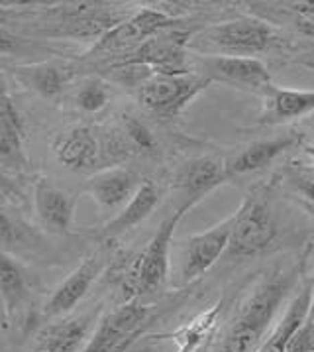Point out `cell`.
<instances>
[{
	"label": "cell",
	"mask_w": 314,
	"mask_h": 352,
	"mask_svg": "<svg viewBox=\"0 0 314 352\" xmlns=\"http://www.w3.org/2000/svg\"><path fill=\"white\" fill-rule=\"evenodd\" d=\"M79 197L61 189L47 177H38L34 185V209L49 234H71Z\"/></svg>",
	"instance_id": "8fae6325"
},
{
	"label": "cell",
	"mask_w": 314,
	"mask_h": 352,
	"mask_svg": "<svg viewBox=\"0 0 314 352\" xmlns=\"http://www.w3.org/2000/svg\"><path fill=\"white\" fill-rule=\"evenodd\" d=\"M285 179L289 187L302 197V203L314 207V177L291 168L285 171Z\"/></svg>",
	"instance_id": "d4e9b609"
},
{
	"label": "cell",
	"mask_w": 314,
	"mask_h": 352,
	"mask_svg": "<svg viewBox=\"0 0 314 352\" xmlns=\"http://www.w3.org/2000/svg\"><path fill=\"white\" fill-rule=\"evenodd\" d=\"M277 236L273 212L261 191H250L232 214V234L226 256L250 258L265 252Z\"/></svg>",
	"instance_id": "8992f818"
},
{
	"label": "cell",
	"mask_w": 314,
	"mask_h": 352,
	"mask_svg": "<svg viewBox=\"0 0 314 352\" xmlns=\"http://www.w3.org/2000/svg\"><path fill=\"white\" fill-rule=\"evenodd\" d=\"M193 71L213 83H226L243 91L263 95L271 87V73L267 65L257 57L232 56H195Z\"/></svg>",
	"instance_id": "ba28073f"
},
{
	"label": "cell",
	"mask_w": 314,
	"mask_h": 352,
	"mask_svg": "<svg viewBox=\"0 0 314 352\" xmlns=\"http://www.w3.org/2000/svg\"><path fill=\"white\" fill-rule=\"evenodd\" d=\"M311 297H313V285H304L299 294L291 299L285 315L275 323L273 333L257 352H287L297 331L306 323L309 309H311Z\"/></svg>",
	"instance_id": "ffe728a7"
},
{
	"label": "cell",
	"mask_w": 314,
	"mask_h": 352,
	"mask_svg": "<svg viewBox=\"0 0 314 352\" xmlns=\"http://www.w3.org/2000/svg\"><path fill=\"white\" fill-rule=\"evenodd\" d=\"M120 132L126 138L132 152H142V154H149L156 150V138L149 132V128L143 122H140L136 116L132 114H124L122 116V124H120Z\"/></svg>",
	"instance_id": "cb8c5ba5"
},
{
	"label": "cell",
	"mask_w": 314,
	"mask_h": 352,
	"mask_svg": "<svg viewBox=\"0 0 314 352\" xmlns=\"http://www.w3.org/2000/svg\"><path fill=\"white\" fill-rule=\"evenodd\" d=\"M191 40L193 34L179 26L161 30L156 36H152L145 43H142L136 52L128 56L116 57L104 61L108 67H124V65H136L145 67L154 73H191L193 65L189 61L191 52Z\"/></svg>",
	"instance_id": "277c9868"
},
{
	"label": "cell",
	"mask_w": 314,
	"mask_h": 352,
	"mask_svg": "<svg viewBox=\"0 0 314 352\" xmlns=\"http://www.w3.org/2000/svg\"><path fill=\"white\" fill-rule=\"evenodd\" d=\"M102 268H104L102 254L93 252L90 256H86L85 260L69 274V278L47 299V303L43 307V315L45 317H61V315H67L69 311L75 309L83 301V297L88 294L93 283L97 282Z\"/></svg>",
	"instance_id": "7c38bea8"
},
{
	"label": "cell",
	"mask_w": 314,
	"mask_h": 352,
	"mask_svg": "<svg viewBox=\"0 0 314 352\" xmlns=\"http://www.w3.org/2000/svg\"><path fill=\"white\" fill-rule=\"evenodd\" d=\"M12 75L18 83L38 93L43 99H56L63 93L65 85L75 77V67L69 63L42 61V63L18 65L12 69Z\"/></svg>",
	"instance_id": "e0dca14e"
},
{
	"label": "cell",
	"mask_w": 314,
	"mask_h": 352,
	"mask_svg": "<svg viewBox=\"0 0 314 352\" xmlns=\"http://www.w3.org/2000/svg\"><path fill=\"white\" fill-rule=\"evenodd\" d=\"M306 122H309V126L314 128V114H311V116L306 118Z\"/></svg>",
	"instance_id": "4dcf8cb0"
},
{
	"label": "cell",
	"mask_w": 314,
	"mask_h": 352,
	"mask_svg": "<svg viewBox=\"0 0 314 352\" xmlns=\"http://www.w3.org/2000/svg\"><path fill=\"white\" fill-rule=\"evenodd\" d=\"M195 205L197 203L193 201H185L179 209H175L169 217L161 221L156 234L147 242L142 254H138V258L130 264V270L122 278V303L136 301L138 297L152 296L165 285L169 276V252L175 228Z\"/></svg>",
	"instance_id": "7a4b0ae2"
},
{
	"label": "cell",
	"mask_w": 314,
	"mask_h": 352,
	"mask_svg": "<svg viewBox=\"0 0 314 352\" xmlns=\"http://www.w3.org/2000/svg\"><path fill=\"white\" fill-rule=\"evenodd\" d=\"M213 85L197 71L191 73H152L138 87V100L147 113L169 118L185 111L193 100Z\"/></svg>",
	"instance_id": "5b68a950"
},
{
	"label": "cell",
	"mask_w": 314,
	"mask_h": 352,
	"mask_svg": "<svg viewBox=\"0 0 314 352\" xmlns=\"http://www.w3.org/2000/svg\"><path fill=\"white\" fill-rule=\"evenodd\" d=\"M285 6L297 16L314 18V2H287Z\"/></svg>",
	"instance_id": "4316f807"
},
{
	"label": "cell",
	"mask_w": 314,
	"mask_h": 352,
	"mask_svg": "<svg viewBox=\"0 0 314 352\" xmlns=\"http://www.w3.org/2000/svg\"><path fill=\"white\" fill-rule=\"evenodd\" d=\"M0 292H2V305L6 317H10L28 297L26 276L6 252L0 258Z\"/></svg>",
	"instance_id": "7402d4cb"
},
{
	"label": "cell",
	"mask_w": 314,
	"mask_h": 352,
	"mask_svg": "<svg viewBox=\"0 0 314 352\" xmlns=\"http://www.w3.org/2000/svg\"><path fill=\"white\" fill-rule=\"evenodd\" d=\"M110 100L108 85L100 77H85L81 81L79 91L75 93V104L83 113H99Z\"/></svg>",
	"instance_id": "603a6c76"
},
{
	"label": "cell",
	"mask_w": 314,
	"mask_h": 352,
	"mask_svg": "<svg viewBox=\"0 0 314 352\" xmlns=\"http://www.w3.org/2000/svg\"><path fill=\"white\" fill-rule=\"evenodd\" d=\"M0 160L4 168L24 169L28 160L24 154V124L8 91L0 99Z\"/></svg>",
	"instance_id": "ac0fdd59"
},
{
	"label": "cell",
	"mask_w": 314,
	"mask_h": 352,
	"mask_svg": "<svg viewBox=\"0 0 314 352\" xmlns=\"http://www.w3.org/2000/svg\"><path fill=\"white\" fill-rule=\"evenodd\" d=\"M228 179L226 162L215 155H204V157H195L186 162L185 166L179 169L173 185L185 191L189 201L199 203L204 195H208L213 189L226 184Z\"/></svg>",
	"instance_id": "5bb4252c"
},
{
	"label": "cell",
	"mask_w": 314,
	"mask_h": 352,
	"mask_svg": "<svg viewBox=\"0 0 314 352\" xmlns=\"http://www.w3.org/2000/svg\"><path fill=\"white\" fill-rule=\"evenodd\" d=\"M302 152L311 157V162H313V166H314V142L313 144H302Z\"/></svg>",
	"instance_id": "83f0119b"
},
{
	"label": "cell",
	"mask_w": 314,
	"mask_h": 352,
	"mask_svg": "<svg viewBox=\"0 0 314 352\" xmlns=\"http://www.w3.org/2000/svg\"><path fill=\"white\" fill-rule=\"evenodd\" d=\"M147 319H149V309L138 301L118 305L100 321L83 352L128 351L130 344L143 331Z\"/></svg>",
	"instance_id": "9c48e42d"
},
{
	"label": "cell",
	"mask_w": 314,
	"mask_h": 352,
	"mask_svg": "<svg viewBox=\"0 0 314 352\" xmlns=\"http://www.w3.org/2000/svg\"><path fill=\"white\" fill-rule=\"evenodd\" d=\"M90 317L81 315L43 327L36 340V352H81L88 342Z\"/></svg>",
	"instance_id": "d6986e66"
},
{
	"label": "cell",
	"mask_w": 314,
	"mask_h": 352,
	"mask_svg": "<svg viewBox=\"0 0 314 352\" xmlns=\"http://www.w3.org/2000/svg\"><path fill=\"white\" fill-rule=\"evenodd\" d=\"M295 272L273 266L243 294L213 352H257L273 333L275 317L293 289Z\"/></svg>",
	"instance_id": "6da1fadb"
},
{
	"label": "cell",
	"mask_w": 314,
	"mask_h": 352,
	"mask_svg": "<svg viewBox=\"0 0 314 352\" xmlns=\"http://www.w3.org/2000/svg\"><path fill=\"white\" fill-rule=\"evenodd\" d=\"M302 207L306 209V212H311V217L314 219V207H311V205H306V203H302Z\"/></svg>",
	"instance_id": "f546056e"
},
{
	"label": "cell",
	"mask_w": 314,
	"mask_h": 352,
	"mask_svg": "<svg viewBox=\"0 0 314 352\" xmlns=\"http://www.w3.org/2000/svg\"><path fill=\"white\" fill-rule=\"evenodd\" d=\"M232 234V217L224 219L213 228L189 236L181 264V283L195 282L202 274L215 266L216 262L228 252Z\"/></svg>",
	"instance_id": "30bf717a"
},
{
	"label": "cell",
	"mask_w": 314,
	"mask_h": 352,
	"mask_svg": "<svg viewBox=\"0 0 314 352\" xmlns=\"http://www.w3.org/2000/svg\"><path fill=\"white\" fill-rule=\"evenodd\" d=\"M277 43L279 36L273 26L263 20L242 16L193 34L191 52H199V56L256 57L269 52Z\"/></svg>",
	"instance_id": "3957f363"
},
{
	"label": "cell",
	"mask_w": 314,
	"mask_h": 352,
	"mask_svg": "<svg viewBox=\"0 0 314 352\" xmlns=\"http://www.w3.org/2000/svg\"><path fill=\"white\" fill-rule=\"evenodd\" d=\"M299 144L300 136L295 132H289V134L277 136V138H269V140L252 142L250 146L243 148L242 152H238L234 157L226 160L230 179L261 171L263 168L271 166L279 155H283Z\"/></svg>",
	"instance_id": "2e32d148"
},
{
	"label": "cell",
	"mask_w": 314,
	"mask_h": 352,
	"mask_svg": "<svg viewBox=\"0 0 314 352\" xmlns=\"http://www.w3.org/2000/svg\"><path fill=\"white\" fill-rule=\"evenodd\" d=\"M177 24V18L159 8H140L136 12L122 20L118 26L108 30L99 42L93 43V47L85 54V57H116L128 56L136 52L142 43H145L152 36L165 28H171ZM106 59V61H108Z\"/></svg>",
	"instance_id": "52a82bcc"
},
{
	"label": "cell",
	"mask_w": 314,
	"mask_h": 352,
	"mask_svg": "<svg viewBox=\"0 0 314 352\" xmlns=\"http://www.w3.org/2000/svg\"><path fill=\"white\" fill-rule=\"evenodd\" d=\"M140 185L142 184L138 182V175L134 171L110 168L90 175L83 191L95 199V203L102 209H116L120 205H128L130 199L138 193Z\"/></svg>",
	"instance_id": "9a60e30c"
},
{
	"label": "cell",
	"mask_w": 314,
	"mask_h": 352,
	"mask_svg": "<svg viewBox=\"0 0 314 352\" xmlns=\"http://www.w3.org/2000/svg\"><path fill=\"white\" fill-rule=\"evenodd\" d=\"M306 323L314 327V283H313V297H311V309H309V317H306Z\"/></svg>",
	"instance_id": "f1b7e54d"
},
{
	"label": "cell",
	"mask_w": 314,
	"mask_h": 352,
	"mask_svg": "<svg viewBox=\"0 0 314 352\" xmlns=\"http://www.w3.org/2000/svg\"><path fill=\"white\" fill-rule=\"evenodd\" d=\"M287 352H314V327L304 323L293 337Z\"/></svg>",
	"instance_id": "484cf974"
},
{
	"label": "cell",
	"mask_w": 314,
	"mask_h": 352,
	"mask_svg": "<svg viewBox=\"0 0 314 352\" xmlns=\"http://www.w3.org/2000/svg\"><path fill=\"white\" fill-rule=\"evenodd\" d=\"M159 205V191L154 182H143L138 193L130 199L128 205L122 207V211L116 214L112 221H108L102 232L104 236H118L122 232H128L134 226L143 223Z\"/></svg>",
	"instance_id": "44dd1931"
},
{
	"label": "cell",
	"mask_w": 314,
	"mask_h": 352,
	"mask_svg": "<svg viewBox=\"0 0 314 352\" xmlns=\"http://www.w3.org/2000/svg\"><path fill=\"white\" fill-rule=\"evenodd\" d=\"M259 124L277 126L314 114V89H283L271 85L263 95Z\"/></svg>",
	"instance_id": "4fadbf2b"
}]
</instances>
